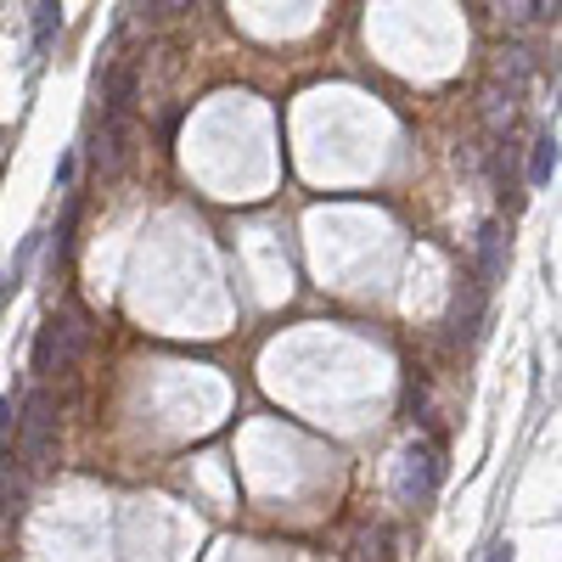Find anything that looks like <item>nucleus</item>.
<instances>
[{
    "label": "nucleus",
    "mask_w": 562,
    "mask_h": 562,
    "mask_svg": "<svg viewBox=\"0 0 562 562\" xmlns=\"http://www.w3.org/2000/svg\"><path fill=\"white\" fill-rule=\"evenodd\" d=\"M85 344H90L85 315H74V310L45 315L40 338H34V371H40V378H63V371H74V366H79Z\"/></svg>",
    "instance_id": "1"
},
{
    "label": "nucleus",
    "mask_w": 562,
    "mask_h": 562,
    "mask_svg": "<svg viewBox=\"0 0 562 562\" xmlns=\"http://www.w3.org/2000/svg\"><path fill=\"white\" fill-rule=\"evenodd\" d=\"M439 473H445V461H439V445L434 439H411L405 456H400V479H394V495L400 506H428L434 490H439Z\"/></svg>",
    "instance_id": "2"
},
{
    "label": "nucleus",
    "mask_w": 562,
    "mask_h": 562,
    "mask_svg": "<svg viewBox=\"0 0 562 562\" xmlns=\"http://www.w3.org/2000/svg\"><path fill=\"white\" fill-rule=\"evenodd\" d=\"M52 450H57V400L34 394L23 405V461H29V473H45V467H52Z\"/></svg>",
    "instance_id": "3"
},
{
    "label": "nucleus",
    "mask_w": 562,
    "mask_h": 562,
    "mask_svg": "<svg viewBox=\"0 0 562 562\" xmlns=\"http://www.w3.org/2000/svg\"><path fill=\"white\" fill-rule=\"evenodd\" d=\"M484 293H490V288H484L479 276H461V281H456V304H450V321H445V326H450V344H473V338H479Z\"/></svg>",
    "instance_id": "4"
},
{
    "label": "nucleus",
    "mask_w": 562,
    "mask_h": 562,
    "mask_svg": "<svg viewBox=\"0 0 562 562\" xmlns=\"http://www.w3.org/2000/svg\"><path fill=\"white\" fill-rule=\"evenodd\" d=\"M130 164V124L124 119H102V135H97V175L102 180H119Z\"/></svg>",
    "instance_id": "5"
},
{
    "label": "nucleus",
    "mask_w": 562,
    "mask_h": 562,
    "mask_svg": "<svg viewBox=\"0 0 562 562\" xmlns=\"http://www.w3.org/2000/svg\"><path fill=\"white\" fill-rule=\"evenodd\" d=\"M479 119L490 135H506L512 124H518V90L512 85H484V97H479Z\"/></svg>",
    "instance_id": "6"
},
{
    "label": "nucleus",
    "mask_w": 562,
    "mask_h": 562,
    "mask_svg": "<svg viewBox=\"0 0 562 562\" xmlns=\"http://www.w3.org/2000/svg\"><path fill=\"white\" fill-rule=\"evenodd\" d=\"M501 276H506V231L501 225H484L479 231V281H484V288H495Z\"/></svg>",
    "instance_id": "7"
},
{
    "label": "nucleus",
    "mask_w": 562,
    "mask_h": 562,
    "mask_svg": "<svg viewBox=\"0 0 562 562\" xmlns=\"http://www.w3.org/2000/svg\"><path fill=\"white\" fill-rule=\"evenodd\" d=\"M389 529L383 524H371V529H355V540H349V562H389Z\"/></svg>",
    "instance_id": "8"
},
{
    "label": "nucleus",
    "mask_w": 562,
    "mask_h": 562,
    "mask_svg": "<svg viewBox=\"0 0 562 562\" xmlns=\"http://www.w3.org/2000/svg\"><path fill=\"white\" fill-rule=\"evenodd\" d=\"M551 175H557V135H540L529 153V186H546Z\"/></svg>",
    "instance_id": "9"
},
{
    "label": "nucleus",
    "mask_w": 562,
    "mask_h": 562,
    "mask_svg": "<svg viewBox=\"0 0 562 562\" xmlns=\"http://www.w3.org/2000/svg\"><path fill=\"white\" fill-rule=\"evenodd\" d=\"M57 29H63V7H57V0H40V7H34V52H45Z\"/></svg>",
    "instance_id": "10"
},
{
    "label": "nucleus",
    "mask_w": 562,
    "mask_h": 562,
    "mask_svg": "<svg viewBox=\"0 0 562 562\" xmlns=\"http://www.w3.org/2000/svg\"><path fill=\"white\" fill-rule=\"evenodd\" d=\"M18 411H23V405H18L12 394H7V400H0V445H7V434L18 428Z\"/></svg>",
    "instance_id": "11"
},
{
    "label": "nucleus",
    "mask_w": 562,
    "mask_h": 562,
    "mask_svg": "<svg viewBox=\"0 0 562 562\" xmlns=\"http://www.w3.org/2000/svg\"><path fill=\"white\" fill-rule=\"evenodd\" d=\"M495 7H501V18H512V23L535 18V0H495Z\"/></svg>",
    "instance_id": "12"
},
{
    "label": "nucleus",
    "mask_w": 562,
    "mask_h": 562,
    "mask_svg": "<svg viewBox=\"0 0 562 562\" xmlns=\"http://www.w3.org/2000/svg\"><path fill=\"white\" fill-rule=\"evenodd\" d=\"M198 0H153V18H186Z\"/></svg>",
    "instance_id": "13"
},
{
    "label": "nucleus",
    "mask_w": 562,
    "mask_h": 562,
    "mask_svg": "<svg viewBox=\"0 0 562 562\" xmlns=\"http://www.w3.org/2000/svg\"><path fill=\"white\" fill-rule=\"evenodd\" d=\"M490 562H512V540H495L490 546Z\"/></svg>",
    "instance_id": "14"
}]
</instances>
